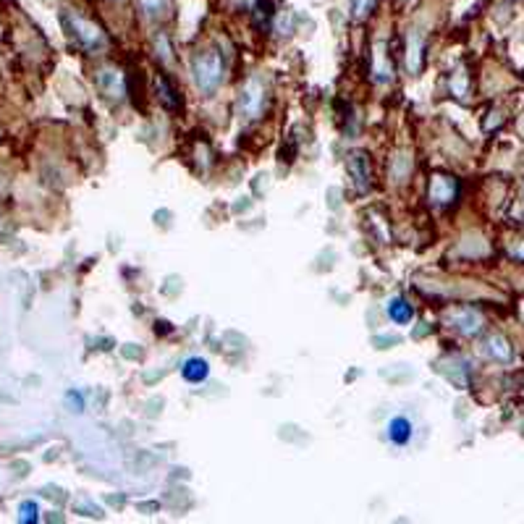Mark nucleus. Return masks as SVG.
<instances>
[{
	"instance_id": "obj_1",
	"label": "nucleus",
	"mask_w": 524,
	"mask_h": 524,
	"mask_svg": "<svg viewBox=\"0 0 524 524\" xmlns=\"http://www.w3.org/2000/svg\"><path fill=\"white\" fill-rule=\"evenodd\" d=\"M194 74H196V84L205 89V92H213V89L220 84V77H223L220 55L218 53H202L194 61Z\"/></svg>"
},
{
	"instance_id": "obj_2",
	"label": "nucleus",
	"mask_w": 524,
	"mask_h": 524,
	"mask_svg": "<svg viewBox=\"0 0 524 524\" xmlns=\"http://www.w3.org/2000/svg\"><path fill=\"white\" fill-rule=\"evenodd\" d=\"M71 19V24H74V29H77V37L82 40V45H87V47H92V50H98V47H102L105 45V34H102V29H100L98 24L87 22V19H82V16H68Z\"/></svg>"
},
{
	"instance_id": "obj_3",
	"label": "nucleus",
	"mask_w": 524,
	"mask_h": 524,
	"mask_svg": "<svg viewBox=\"0 0 524 524\" xmlns=\"http://www.w3.org/2000/svg\"><path fill=\"white\" fill-rule=\"evenodd\" d=\"M458 192V184L451 178V176H436L433 184H430V196L436 199L438 205H448L454 202V196Z\"/></svg>"
},
{
	"instance_id": "obj_4",
	"label": "nucleus",
	"mask_w": 524,
	"mask_h": 524,
	"mask_svg": "<svg viewBox=\"0 0 524 524\" xmlns=\"http://www.w3.org/2000/svg\"><path fill=\"white\" fill-rule=\"evenodd\" d=\"M260 105H262V84L257 79H252L249 84L244 87V92H241V110L249 118H254L260 113Z\"/></svg>"
},
{
	"instance_id": "obj_5",
	"label": "nucleus",
	"mask_w": 524,
	"mask_h": 524,
	"mask_svg": "<svg viewBox=\"0 0 524 524\" xmlns=\"http://www.w3.org/2000/svg\"><path fill=\"white\" fill-rule=\"evenodd\" d=\"M388 438L396 446H406L412 440V422L406 417H393L388 422Z\"/></svg>"
},
{
	"instance_id": "obj_6",
	"label": "nucleus",
	"mask_w": 524,
	"mask_h": 524,
	"mask_svg": "<svg viewBox=\"0 0 524 524\" xmlns=\"http://www.w3.org/2000/svg\"><path fill=\"white\" fill-rule=\"evenodd\" d=\"M181 375H184V380H189V383H202V380H208L210 364L205 360H199V357H192V360L184 362Z\"/></svg>"
},
{
	"instance_id": "obj_7",
	"label": "nucleus",
	"mask_w": 524,
	"mask_h": 524,
	"mask_svg": "<svg viewBox=\"0 0 524 524\" xmlns=\"http://www.w3.org/2000/svg\"><path fill=\"white\" fill-rule=\"evenodd\" d=\"M385 312H388V317H391L393 323H399V325H406V323L415 317L412 305H409L406 299H401V296L391 299V302H388V307H385Z\"/></svg>"
},
{
	"instance_id": "obj_8",
	"label": "nucleus",
	"mask_w": 524,
	"mask_h": 524,
	"mask_svg": "<svg viewBox=\"0 0 524 524\" xmlns=\"http://www.w3.org/2000/svg\"><path fill=\"white\" fill-rule=\"evenodd\" d=\"M488 351H491V354L498 362H509V360H511V346H509V341L501 339V336H493V339L488 341Z\"/></svg>"
},
{
	"instance_id": "obj_9",
	"label": "nucleus",
	"mask_w": 524,
	"mask_h": 524,
	"mask_svg": "<svg viewBox=\"0 0 524 524\" xmlns=\"http://www.w3.org/2000/svg\"><path fill=\"white\" fill-rule=\"evenodd\" d=\"M456 323L464 333H475L480 328V317L475 315V312H461V315H456Z\"/></svg>"
},
{
	"instance_id": "obj_10",
	"label": "nucleus",
	"mask_w": 524,
	"mask_h": 524,
	"mask_svg": "<svg viewBox=\"0 0 524 524\" xmlns=\"http://www.w3.org/2000/svg\"><path fill=\"white\" fill-rule=\"evenodd\" d=\"M362 165H364V157H362V155H357V157L351 160V171L357 174V184H360V186H364V178H367V171H364Z\"/></svg>"
},
{
	"instance_id": "obj_11",
	"label": "nucleus",
	"mask_w": 524,
	"mask_h": 524,
	"mask_svg": "<svg viewBox=\"0 0 524 524\" xmlns=\"http://www.w3.org/2000/svg\"><path fill=\"white\" fill-rule=\"evenodd\" d=\"M157 87H163V100H165V102H168L171 108H176V98H174L176 92L171 89V84H168V79L160 77V82H157Z\"/></svg>"
},
{
	"instance_id": "obj_12",
	"label": "nucleus",
	"mask_w": 524,
	"mask_h": 524,
	"mask_svg": "<svg viewBox=\"0 0 524 524\" xmlns=\"http://www.w3.org/2000/svg\"><path fill=\"white\" fill-rule=\"evenodd\" d=\"M22 522H37V506L32 501L22 506Z\"/></svg>"
},
{
	"instance_id": "obj_13",
	"label": "nucleus",
	"mask_w": 524,
	"mask_h": 524,
	"mask_svg": "<svg viewBox=\"0 0 524 524\" xmlns=\"http://www.w3.org/2000/svg\"><path fill=\"white\" fill-rule=\"evenodd\" d=\"M142 6L147 8V13H160V8H163V0H142Z\"/></svg>"
},
{
	"instance_id": "obj_14",
	"label": "nucleus",
	"mask_w": 524,
	"mask_h": 524,
	"mask_svg": "<svg viewBox=\"0 0 524 524\" xmlns=\"http://www.w3.org/2000/svg\"><path fill=\"white\" fill-rule=\"evenodd\" d=\"M68 401L77 406L74 412H82V406H84V401H82V396H77V393H68Z\"/></svg>"
}]
</instances>
